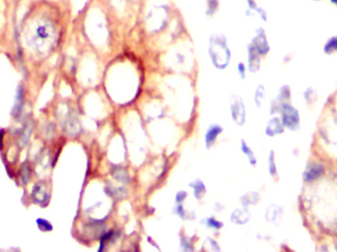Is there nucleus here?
I'll list each match as a JSON object with an SVG mask.
<instances>
[{"label": "nucleus", "instance_id": "1", "mask_svg": "<svg viewBox=\"0 0 337 252\" xmlns=\"http://www.w3.org/2000/svg\"><path fill=\"white\" fill-rule=\"evenodd\" d=\"M64 2L36 0L30 4L21 22L26 49L35 54H49L56 46L64 15Z\"/></svg>", "mask_w": 337, "mask_h": 252}, {"label": "nucleus", "instance_id": "2", "mask_svg": "<svg viewBox=\"0 0 337 252\" xmlns=\"http://www.w3.org/2000/svg\"><path fill=\"white\" fill-rule=\"evenodd\" d=\"M178 12L172 0H143L138 14L150 34H158L170 27Z\"/></svg>", "mask_w": 337, "mask_h": 252}, {"label": "nucleus", "instance_id": "3", "mask_svg": "<svg viewBox=\"0 0 337 252\" xmlns=\"http://www.w3.org/2000/svg\"><path fill=\"white\" fill-rule=\"evenodd\" d=\"M208 53L216 68L225 69L229 65L231 60V50L224 35L213 34L210 37Z\"/></svg>", "mask_w": 337, "mask_h": 252}, {"label": "nucleus", "instance_id": "4", "mask_svg": "<svg viewBox=\"0 0 337 252\" xmlns=\"http://www.w3.org/2000/svg\"><path fill=\"white\" fill-rule=\"evenodd\" d=\"M281 111V121L284 127L292 131H297L300 129L301 118L299 110L289 102H285L280 107Z\"/></svg>", "mask_w": 337, "mask_h": 252}, {"label": "nucleus", "instance_id": "5", "mask_svg": "<svg viewBox=\"0 0 337 252\" xmlns=\"http://www.w3.org/2000/svg\"><path fill=\"white\" fill-rule=\"evenodd\" d=\"M102 2L114 18H126L135 12L128 0H102Z\"/></svg>", "mask_w": 337, "mask_h": 252}, {"label": "nucleus", "instance_id": "6", "mask_svg": "<svg viewBox=\"0 0 337 252\" xmlns=\"http://www.w3.org/2000/svg\"><path fill=\"white\" fill-rule=\"evenodd\" d=\"M250 44L255 49V50L260 54L261 57L267 55L270 51V46L267 40L265 30L263 28H258L255 31V35Z\"/></svg>", "mask_w": 337, "mask_h": 252}, {"label": "nucleus", "instance_id": "7", "mask_svg": "<svg viewBox=\"0 0 337 252\" xmlns=\"http://www.w3.org/2000/svg\"><path fill=\"white\" fill-rule=\"evenodd\" d=\"M324 173V167L317 163L309 164L303 174V179L305 182H312L319 178Z\"/></svg>", "mask_w": 337, "mask_h": 252}, {"label": "nucleus", "instance_id": "8", "mask_svg": "<svg viewBox=\"0 0 337 252\" xmlns=\"http://www.w3.org/2000/svg\"><path fill=\"white\" fill-rule=\"evenodd\" d=\"M260 60L261 56L260 54L255 50V49L249 44L248 46V62H249V69L251 72H256L258 71L260 67Z\"/></svg>", "mask_w": 337, "mask_h": 252}, {"label": "nucleus", "instance_id": "9", "mask_svg": "<svg viewBox=\"0 0 337 252\" xmlns=\"http://www.w3.org/2000/svg\"><path fill=\"white\" fill-rule=\"evenodd\" d=\"M284 125L281 121V119L274 117L272 118L268 124H267V127H266V134L269 136H275L278 134H281L284 131Z\"/></svg>", "mask_w": 337, "mask_h": 252}, {"label": "nucleus", "instance_id": "10", "mask_svg": "<svg viewBox=\"0 0 337 252\" xmlns=\"http://www.w3.org/2000/svg\"><path fill=\"white\" fill-rule=\"evenodd\" d=\"M220 0H205V15L209 18L214 17L220 10Z\"/></svg>", "mask_w": 337, "mask_h": 252}, {"label": "nucleus", "instance_id": "11", "mask_svg": "<svg viewBox=\"0 0 337 252\" xmlns=\"http://www.w3.org/2000/svg\"><path fill=\"white\" fill-rule=\"evenodd\" d=\"M232 113L235 117V120L239 124H243L245 121V107L241 100H237L236 103L232 106Z\"/></svg>", "mask_w": 337, "mask_h": 252}, {"label": "nucleus", "instance_id": "12", "mask_svg": "<svg viewBox=\"0 0 337 252\" xmlns=\"http://www.w3.org/2000/svg\"><path fill=\"white\" fill-rule=\"evenodd\" d=\"M322 50L326 55H333L337 53V35L330 37L323 45Z\"/></svg>", "mask_w": 337, "mask_h": 252}, {"label": "nucleus", "instance_id": "13", "mask_svg": "<svg viewBox=\"0 0 337 252\" xmlns=\"http://www.w3.org/2000/svg\"><path fill=\"white\" fill-rule=\"evenodd\" d=\"M221 132H222V128L220 127V126L212 125L206 133V146L211 147V145L214 143L215 139Z\"/></svg>", "mask_w": 337, "mask_h": 252}, {"label": "nucleus", "instance_id": "14", "mask_svg": "<svg viewBox=\"0 0 337 252\" xmlns=\"http://www.w3.org/2000/svg\"><path fill=\"white\" fill-rule=\"evenodd\" d=\"M304 99L308 104H313L317 100L316 91L313 90L311 87H309L304 92Z\"/></svg>", "mask_w": 337, "mask_h": 252}, {"label": "nucleus", "instance_id": "15", "mask_svg": "<svg viewBox=\"0 0 337 252\" xmlns=\"http://www.w3.org/2000/svg\"><path fill=\"white\" fill-rule=\"evenodd\" d=\"M242 150L243 152L248 156L249 158V161L250 163L253 165V166H255L256 165V159H255V156L253 154V152L251 150V148L245 143V141L242 142Z\"/></svg>", "mask_w": 337, "mask_h": 252}, {"label": "nucleus", "instance_id": "16", "mask_svg": "<svg viewBox=\"0 0 337 252\" xmlns=\"http://www.w3.org/2000/svg\"><path fill=\"white\" fill-rule=\"evenodd\" d=\"M268 164H269V173L272 176H277V168H276V164H275V155L274 152H270L269 155V160H268Z\"/></svg>", "mask_w": 337, "mask_h": 252}, {"label": "nucleus", "instance_id": "17", "mask_svg": "<svg viewBox=\"0 0 337 252\" xmlns=\"http://www.w3.org/2000/svg\"><path fill=\"white\" fill-rule=\"evenodd\" d=\"M257 16L262 22H267V20H268V14H267V12H266V10L263 8V7H261L260 5H258V7L255 9V11H254V16Z\"/></svg>", "mask_w": 337, "mask_h": 252}, {"label": "nucleus", "instance_id": "18", "mask_svg": "<svg viewBox=\"0 0 337 252\" xmlns=\"http://www.w3.org/2000/svg\"><path fill=\"white\" fill-rule=\"evenodd\" d=\"M263 99H264V88L262 86H259L255 93V101L258 106L261 105V101H263Z\"/></svg>", "mask_w": 337, "mask_h": 252}, {"label": "nucleus", "instance_id": "19", "mask_svg": "<svg viewBox=\"0 0 337 252\" xmlns=\"http://www.w3.org/2000/svg\"><path fill=\"white\" fill-rule=\"evenodd\" d=\"M37 224L40 227V228L43 230H52V228H53L52 225L48 221L43 220V219H38Z\"/></svg>", "mask_w": 337, "mask_h": 252}, {"label": "nucleus", "instance_id": "20", "mask_svg": "<svg viewBox=\"0 0 337 252\" xmlns=\"http://www.w3.org/2000/svg\"><path fill=\"white\" fill-rule=\"evenodd\" d=\"M238 70H239L240 76H241L242 78H245L247 67H246V65H245L243 62H239V64H238Z\"/></svg>", "mask_w": 337, "mask_h": 252}, {"label": "nucleus", "instance_id": "21", "mask_svg": "<svg viewBox=\"0 0 337 252\" xmlns=\"http://www.w3.org/2000/svg\"><path fill=\"white\" fill-rule=\"evenodd\" d=\"M209 222H208V225L210 226V227H215V228H219V227H222V224H220V223H218V222H215L214 220H212V219H210V220H208Z\"/></svg>", "mask_w": 337, "mask_h": 252}, {"label": "nucleus", "instance_id": "22", "mask_svg": "<svg viewBox=\"0 0 337 252\" xmlns=\"http://www.w3.org/2000/svg\"><path fill=\"white\" fill-rule=\"evenodd\" d=\"M329 1H330V3H331L332 5H334V6L337 8V0H329Z\"/></svg>", "mask_w": 337, "mask_h": 252}, {"label": "nucleus", "instance_id": "23", "mask_svg": "<svg viewBox=\"0 0 337 252\" xmlns=\"http://www.w3.org/2000/svg\"><path fill=\"white\" fill-rule=\"evenodd\" d=\"M311 1H314V2H319V1H322V0H311Z\"/></svg>", "mask_w": 337, "mask_h": 252}, {"label": "nucleus", "instance_id": "24", "mask_svg": "<svg viewBox=\"0 0 337 252\" xmlns=\"http://www.w3.org/2000/svg\"><path fill=\"white\" fill-rule=\"evenodd\" d=\"M244 1H245V2H247V1H249V0H244Z\"/></svg>", "mask_w": 337, "mask_h": 252}]
</instances>
